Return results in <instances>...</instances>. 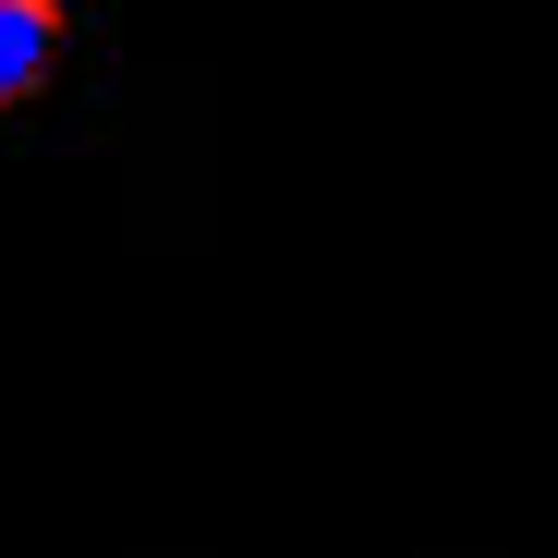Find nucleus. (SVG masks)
I'll use <instances>...</instances> for the list:
<instances>
[{
  "label": "nucleus",
  "instance_id": "obj_1",
  "mask_svg": "<svg viewBox=\"0 0 558 558\" xmlns=\"http://www.w3.org/2000/svg\"><path fill=\"white\" fill-rule=\"evenodd\" d=\"M61 73V0H0V110H25Z\"/></svg>",
  "mask_w": 558,
  "mask_h": 558
}]
</instances>
